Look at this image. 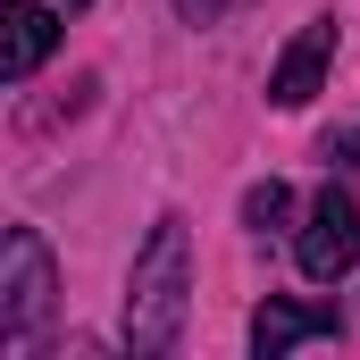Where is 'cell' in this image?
<instances>
[{
    "label": "cell",
    "instance_id": "7a4b0ae2",
    "mask_svg": "<svg viewBox=\"0 0 360 360\" xmlns=\"http://www.w3.org/2000/svg\"><path fill=\"white\" fill-rule=\"evenodd\" d=\"M51 252H42V235L34 226H8V243H0V335L17 344V335H34L42 319H51Z\"/></svg>",
    "mask_w": 360,
    "mask_h": 360
},
{
    "label": "cell",
    "instance_id": "9c48e42d",
    "mask_svg": "<svg viewBox=\"0 0 360 360\" xmlns=\"http://www.w3.org/2000/svg\"><path fill=\"white\" fill-rule=\"evenodd\" d=\"M344 160H352V168H360V126H352V134H344Z\"/></svg>",
    "mask_w": 360,
    "mask_h": 360
},
{
    "label": "cell",
    "instance_id": "ba28073f",
    "mask_svg": "<svg viewBox=\"0 0 360 360\" xmlns=\"http://www.w3.org/2000/svg\"><path fill=\"white\" fill-rule=\"evenodd\" d=\"M226 8H243V0H176V17H184V25H218Z\"/></svg>",
    "mask_w": 360,
    "mask_h": 360
},
{
    "label": "cell",
    "instance_id": "6da1fadb",
    "mask_svg": "<svg viewBox=\"0 0 360 360\" xmlns=\"http://www.w3.org/2000/svg\"><path fill=\"white\" fill-rule=\"evenodd\" d=\"M184 293H193V243H184V218H160L126 276V352L134 360H160L184 335Z\"/></svg>",
    "mask_w": 360,
    "mask_h": 360
},
{
    "label": "cell",
    "instance_id": "5b68a950",
    "mask_svg": "<svg viewBox=\"0 0 360 360\" xmlns=\"http://www.w3.org/2000/svg\"><path fill=\"white\" fill-rule=\"evenodd\" d=\"M51 51H59V17H51L42 0H8V8H0V76L25 84Z\"/></svg>",
    "mask_w": 360,
    "mask_h": 360
},
{
    "label": "cell",
    "instance_id": "8992f818",
    "mask_svg": "<svg viewBox=\"0 0 360 360\" xmlns=\"http://www.w3.org/2000/svg\"><path fill=\"white\" fill-rule=\"evenodd\" d=\"M310 335H335V310L327 302H269L252 319V352L260 360H285L293 344H310Z\"/></svg>",
    "mask_w": 360,
    "mask_h": 360
},
{
    "label": "cell",
    "instance_id": "3957f363",
    "mask_svg": "<svg viewBox=\"0 0 360 360\" xmlns=\"http://www.w3.org/2000/svg\"><path fill=\"white\" fill-rule=\"evenodd\" d=\"M293 260L310 285H335V276L360 260V201L344 184H327L319 201H310V226H302V243H293Z\"/></svg>",
    "mask_w": 360,
    "mask_h": 360
},
{
    "label": "cell",
    "instance_id": "52a82bcc",
    "mask_svg": "<svg viewBox=\"0 0 360 360\" xmlns=\"http://www.w3.org/2000/svg\"><path fill=\"white\" fill-rule=\"evenodd\" d=\"M243 218L269 235V226H285V218H293V193H285L276 176H269V184H252V193H243Z\"/></svg>",
    "mask_w": 360,
    "mask_h": 360
},
{
    "label": "cell",
    "instance_id": "277c9868",
    "mask_svg": "<svg viewBox=\"0 0 360 360\" xmlns=\"http://www.w3.org/2000/svg\"><path fill=\"white\" fill-rule=\"evenodd\" d=\"M327 59H335V17H310L293 42H285V59H276V76H269V101L276 109H302L310 92L327 84Z\"/></svg>",
    "mask_w": 360,
    "mask_h": 360
},
{
    "label": "cell",
    "instance_id": "30bf717a",
    "mask_svg": "<svg viewBox=\"0 0 360 360\" xmlns=\"http://www.w3.org/2000/svg\"><path fill=\"white\" fill-rule=\"evenodd\" d=\"M68 8H84V0H68Z\"/></svg>",
    "mask_w": 360,
    "mask_h": 360
}]
</instances>
